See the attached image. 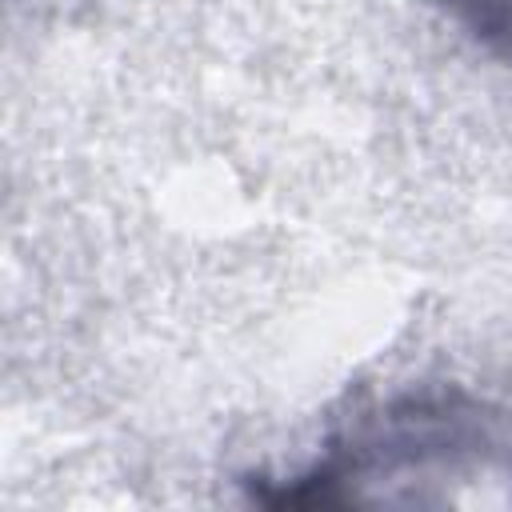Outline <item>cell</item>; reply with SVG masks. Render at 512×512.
<instances>
[{
  "mask_svg": "<svg viewBox=\"0 0 512 512\" xmlns=\"http://www.w3.org/2000/svg\"><path fill=\"white\" fill-rule=\"evenodd\" d=\"M472 480H512L508 412L464 392H404L340 428L272 504H464Z\"/></svg>",
  "mask_w": 512,
  "mask_h": 512,
  "instance_id": "1",
  "label": "cell"
},
{
  "mask_svg": "<svg viewBox=\"0 0 512 512\" xmlns=\"http://www.w3.org/2000/svg\"><path fill=\"white\" fill-rule=\"evenodd\" d=\"M436 4L476 48L512 64V0H436Z\"/></svg>",
  "mask_w": 512,
  "mask_h": 512,
  "instance_id": "2",
  "label": "cell"
}]
</instances>
